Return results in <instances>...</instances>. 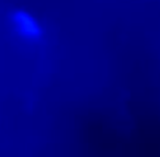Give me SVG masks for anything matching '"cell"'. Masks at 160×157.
Here are the masks:
<instances>
[{"instance_id":"1","label":"cell","mask_w":160,"mask_h":157,"mask_svg":"<svg viewBox=\"0 0 160 157\" xmlns=\"http://www.w3.org/2000/svg\"><path fill=\"white\" fill-rule=\"evenodd\" d=\"M13 25L17 32L28 39H38L42 35V29L38 21L28 12L18 11L13 14Z\"/></svg>"}]
</instances>
